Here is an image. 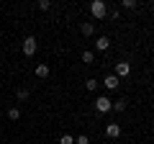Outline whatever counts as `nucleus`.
Instances as JSON below:
<instances>
[{
  "instance_id": "obj_14",
  "label": "nucleus",
  "mask_w": 154,
  "mask_h": 144,
  "mask_svg": "<svg viewBox=\"0 0 154 144\" xmlns=\"http://www.w3.org/2000/svg\"><path fill=\"white\" fill-rule=\"evenodd\" d=\"M121 8H126V11H134V8H136V0H121Z\"/></svg>"
},
{
  "instance_id": "obj_12",
  "label": "nucleus",
  "mask_w": 154,
  "mask_h": 144,
  "mask_svg": "<svg viewBox=\"0 0 154 144\" xmlns=\"http://www.w3.org/2000/svg\"><path fill=\"white\" fill-rule=\"evenodd\" d=\"M59 144H75V136H72V134H62V136H59Z\"/></svg>"
},
{
  "instance_id": "obj_5",
  "label": "nucleus",
  "mask_w": 154,
  "mask_h": 144,
  "mask_svg": "<svg viewBox=\"0 0 154 144\" xmlns=\"http://www.w3.org/2000/svg\"><path fill=\"white\" fill-rule=\"evenodd\" d=\"M105 136L108 139H118L121 136V126H118V124H108V126H105Z\"/></svg>"
},
{
  "instance_id": "obj_7",
  "label": "nucleus",
  "mask_w": 154,
  "mask_h": 144,
  "mask_svg": "<svg viewBox=\"0 0 154 144\" xmlns=\"http://www.w3.org/2000/svg\"><path fill=\"white\" fill-rule=\"evenodd\" d=\"M108 46H110V39H108V36H98V39H95V49H98V52H105Z\"/></svg>"
},
{
  "instance_id": "obj_13",
  "label": "nucleus",
  "mask_w": 154,
  "mask_h": 144,
  "mask_svg": "<svg viewBox=\"0 0 154 144\" xmlns=\"http://www.w3.org/2000/svg\"><path fill=\"white\" fill-rule=\"evenodd\" d=\"M82 62H88V64H90V62H95V54H93L90 49H85V52H82Z\"/></svg>"
},
{
  "instance_id": "obj_1",
  "label": "nucleus",
  "mask_w": 154,
  "mask_h": 144,
  "mask_svg": "<svg viewBox=\"0 0 154 144\" xmlns=\"http://www.w3.org/2000/svg\"><path fill=\"white\" fill-rule=\"evenodd\" d=\"M90 13H93V18L103 21V18L108 16V5H105L103 0H93V3H90Z\"/></svg>"
},
{
  "instance_id": "obj_10",
  "label": "nucleus",
  "mask_w": 154,
  "mask_h": 144,
  "mask_svg": "<svg viewBox=\"0 0 154 144\" xmlns=\"http://www.w3.org/2000/svg\"><path fill=\"white\" fill-rule=\"evenodd\" d=\"M80 31H82V36H93V33H95V26H93V23H82Z\"/></svg>"
},
{
  "instance_id": "obj_4",
  "label": "nucleus",
  "mask_w": 154,
  "mask_h": 144,
  "mask_svg": "<svg viewBox=\"0 0 154 144\" xmlns=\"http://www.w3.org/2000/svg\"><path fill=\"white\" fill-rule=\"evenodd\" d=\"M113 75H116L118 80H121V77H128V75H131V64H128V62H118Z\"/></svg>"
},
{
  "instance_id": "obj_16",
  "label": "nucleus",
  "mask_w": 154,
  "mask_h": 144,
  "mask_svg": "<svg viewBox=\"0 0 154 144\" xmlns=\"http://www.w3.org/2000/svg\"><path fill=\"white\" fill-rule=\"evenodd\" d=\"M16 95H18V100H26V98H28V95H31V93H28V90H26V88H21V90H18V93H16Z\"/></svg>"
},
{
  "instance_id": "obj_8",
  "label": "nucleus",
  "mask_w": 154,
  "mask_h": 144,
  "mask_svg": "<svg viewBox=\"0 0 154 144\" xmlns=\"http://www.w3.org/2000/svg\"><path fill=\"white\" fill-rule=\"evenodd\" d=\"M126 103H128L126 98H118V100H113V111H118V113H123V111H126Z\"/></svg>"
},
{
  "instance_id": "obj_15",
  "label": "nucleus",
  "mask_w": 154,
  "mask_h": 144,
  "mask_svg": "<svg viewBox=\"0 0 154 144\" xmlns=\"http://www.w3.org/2000/svg\"><path fill=\"white\" fill-rule=\"evenodd\" d=\"M85 88H88V93H93V90L98 88V80H88V83H85Z\"/></svg>"
},
{
  "instance_id": "obj_11",
  "label": "nucleus",
  "mask_w": 154,
  "mask_h": 144,
  "mask_svg": "<svg viewBox=\"0 0 154 144\" xmlns=\"http://www.w3.org/2000/svg\"><path fill=\"white\" fill-rule=\"evenodd\" d=\"M8 118L11 121H18L21 118V108H8Z\"/></svg>"
},
{
  "instance_id": "obj_6",
  "label": "nucleus",
  "mask_w": 154,
  "mask_h": 144,
  "mask_svg": "<svg viewBox=\"0 0 154 144\" xmlns=\"http://www.w3.org/2000/svg\"><path fill=\"white\" fill-rule=\"evenodd\" d=\"M103 85H105V90H116V88H118V85H121V80L116 77V75H105Z\"/></svg>"
},
{
  "instance_id": "obj_18",
  "label": "nucleus",
  "mask_w": 154,
  "mask_h": 144,
  "mask_svg": "<svg viewBox=\"0 0 154 144\" xmlns=\"http://www.w3.org/2000/svg\"><path fill=\"white\" fill-rule=\"evenodd\" d=\"M75 144H90V139H88V136H77Z\"/></svg>"
},
{
  "instance_id": "obj_2",
  "label": "nucleus",
  "mask_w": 154,
  "mask_h": 144,
  "mask_svg": "<svg viewBox=\"0 0 154 144\" xmlns=\"http://www.w3.org/2000/svg\"><path fill=\"white\" fill-rule=\"evenodd\" d=\"M95 111H98V113L113 111V100H110L108 95H98V98H95Z\"/></svg>"
},
{
  "instance_id": "obj_17",
  "label": "nucleus",
  "mask_w": 154,
  "mask_h": 144,
  "mask_svg": "<svg viewBox=\"0 0 154 144\" xmlns=\"http://www.w3.org/2000/svg\"><path fill=\"white\" fill-rule=\"evenodd\" d=\"M49 8H51L49 0H38V11H49Z\"/></svg>"
},
{
  "instance_id": "obj_3",
  "label": "nucleus",
  "mask_w": 154,
  "mask_h": 144,
  "mask_svg": "<svg viewBox=\"0 0 154 144\" xmlns=\"http://www.w3.org/2000/svg\"><path fill=\"white\" fill-rule=\"evenodd\" d=\"M21 49H23V54H26V57H33V54H36V49H38V44H36L33 36H26L23 44H21Z\"/></svg>"
},
{
  "instance_id": "obj_9",
  "label": "nucleus",
  "mask_w": 154,
  "mask_h": 144,
  "mask_svg": "<svg viewBox=\"0 0 154 144\" xmlns=\"http://www.w3.org/2000/svg\"><path fill=\"white\" fill-rule=\"evenodd\" d=\"M36 77H49V64H36Z\"/></svg>"
}]
</instances>
